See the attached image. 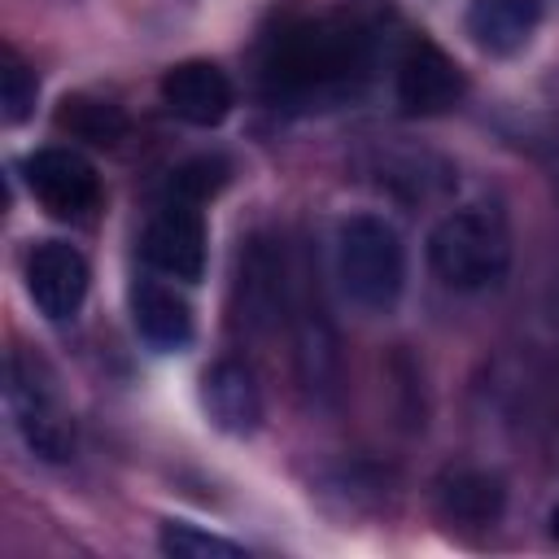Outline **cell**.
I'll list each match as a JSON object with an SVG mask.
<instances>
[{
    "label": "cell",
    "instance_id": "cell-1",
    "mask_svg": "<svg viewBox=\"0 0 559 559\" xmlns=\"http://www.w3.org/2000/svg\"><path fill=\"white\" fill-rule=\"evenodd\" d=\"M371 66V44L367 31L349 17H301L284 26L266 57H262V83L275 100L288 105H323L345 92L367 74Z\"/></svg>",
    "mask_w": 559,
    "mask_h": 559
},
{
    "label": "cell",
    "instance_id": "cell-2",
    "mask_svg": "<svg viewBox=\"0 0 559 559\" xmlns=\"http://www.w3.org/2000/svg\"><path fill=\"white\" fill-rule=\"evenodd\" d=\"M336 280L358 310H393L406 288V245L397 227L380 214H349L336 227Z\"/></svg>",
    "mask_w": 559,
    "mask_h": 559
},
{
    "label": "cell",
    "instance_id": "cell-3",
    "mask_svg": "<svg viewBox=\"0 0 559 559\" xmlns=\"http://www.w3.org/2000/svg\"><path fill=\"white\" fill-rule=\"evenodd\" d=\"M507 258H511L507 227L498 214L480 205L445 214L428 236V262L437 280L454 293H476V288L498 284L507 271Z\"/></svg>",
    "mask_w": 559,
    "mask_h": 559
},
{
    "label": "cell",
    "instance_id": "cell-4",
    "mask_svg": "<svg viewBox=\"0 0 559 559\" xmlns=\"http://www.w3.org/2000/svg\"><path fill=\"white\" fill-rule=\"evenodd\" d=\"M31 197L52 214V218H83L100 201V179L96 166L74 153V148H39L22 162Z\"/></svg>",
    "mask_w": 559,
    "mask_h": 559
},
{
    "label": "cell",
    "instance_id": "cell-5",
    "mask_svg": "<svg viewBox=\"0 0 559 559\" xmlns=\"http://www.w3.org/2000/svg\"><path fill=\"white\" fill-rule=\"evenodd\" d=\"M144 262L170 280H201L205 271V218L197 201H166L144 227Z\"/></svg>",
    "mask_w": 559,
    "mask_h": 559
},
{
    "label": "cell",
    "instance_id": "cell-6",
    "mask_svg": "<svg viewBox=\"0 0 559 559\" xmlns=\"http://www.w3.org/2000/svg\"><path fill=\"white\" fill-rule=\"evenodd\" d=\"M459 100H463V70L432 39H411L397 61V105L411 118H432L454 109Z\"/></svg>",
    "mask_w": 559,
    "mask_h": 559
},
{
    "label": "cell",
    "instance_id": "cell-7",
    "mask_svg": "<svg viewBox=\"0 0 559 559\" xmlns=\"http://www.w3.org/2000/svg\"><path fill=\"white\" fill-rule=\"evenodd\" d=\"M26 293L44 319H70L79 314L87 297V262L66 240H44L26 258Z\"/></svg>",
    "mask_w": 559,
    "mask_h": 559
},
{
    "label": "cell",
    "instance_id": "cell-8",
    "mask_svg": "<svg viewBox=\"0 0 559 559\" xmlns=\"http://www.w3.org/2000/svg\"><path fill=\"white\" fill-rule=\"evenodd\" d=\"M9 406H13V419L26 437V445L39 459H70L74 428H70L66 411L52 402V393L35 380V371H26L22 358L9 362Z\"/></svg>",
    "mask_w": 559,
    "mask_h": 559
},
{
    "label": "cell",
    "instance_id": "cell-9",
    "mask_svg": "<svg viewBox=\"0 0 559 559\" xmlns=\"http://www.w3.org/2000/svg\"><path fill=\"white\" fill-rule=\"evenodd\" d=\"M162 100L175 118L192 127H218L231 114L236 92L214 61H179L162 74Z\"/></svg>",
    "mask_w": 559,
    "mask_h": 559
},
{
    "label": "cell",
    "instance_id": "cell-10",
    "mask_svg": "<svg viewBox=\"0 0 559 559\" xmlns=\"http://www.w3.org/2000/svg\"><path fill=\"white\" fill-rule=\"evenodd\" d=\"M201 402H205V415L223 428V432H253L258 419H262V397H258V384L249 376V367H240L236 358H223L205 371L201 380Z\"/></svg>",
    "mask_w": 559,
    "mask_h": 559
},
{
    "label": "cell",
    "instance_id": "cell-11",
    "mask_svg": "<svg viewBox=\"0 0 559 559\" xmlns=\"http://www.w3.org/2000/svg\"><path fill=\"white\" fill-rule=\"evenodd\" d=\"M542 22V0H467V35L493 57L520 52Z\"/></svg>",
    "mask_w": 559,
    "mask_h": 559
},
{
    "label": "cell",
    "instance_id": "cell-12",
    "mask_svg": "<svg viewBox=\"0 0 559 559\" xmlns=\"http://www.w3.org/2000/svg\"><path fill=\"white\" fill-rule=\"evenodd\" d=\"M131 319H135V332L162 354H175L192 341V306L166 284H153V280L135 284L131 288Z\"/></svg>",
    "mask_w": 559,
    "mask_h": 559
},
{
    "label": "cell",
    "instance_id": "cell-13",
    "mask_svg": "<svg viewBox=\"0 0 559 559\" xmlns=\"http://www.w3.org/2000/svg\"><path fill=\"white\" fill-rule=\"evenodd\" d=\"M441 511L463 524H489L502 511V485L489 472H450L441 480Z\"/></svg>",
    "mask_w": 559,
    "mask_h": 559
},
{
    "label": "cell",
    "instance_id": "cell-14",
    "mask_svg": "<svg viewBox=\"0 0 559 559\" xmlns=\"http://www.w3.org/2000/svg\"><path fill=\"white\" fill-rule=\"evenodd\" d=\"M57 127L87 144H118L127 135V114L96 96H66L57 109Z\"/></svg>",
    "mask_w": 559,
    "mask_h": 559
},
{
    "label": "cell",
    "instance_id": "cell-15",
    "mask_svg": "<svg viewBox=\"0 0 559 559\" xmlns=\"http://www.w3.org/2000/svg\"><path fill=\"white\" fill-rule=\"evenodd\" d=\"M162 550L175 555V559H240L245 546L227 542V537H214L197 524H183V520H170L162 524Z\"/></svg>",
    "mask_w": 559,
    "mask_h": 559
},
{
    "label": "cell",
    "instance_id": "cell-16",
    "mask_svg": "<svg viewBox=\"0 0 559 559\" xmlns=\"http://www.w3.org/2000/svg\"><path fill=\"white\" fill-rule=\"evenodd\" d=\"M35 74L17 61V57H4V70H0V105H4V122H26L31 109H35Z\"/></svg>",
    "mask_w": 559,
    "mask_h": 559
},
{
    "label": "cell",
    "instance_id": "cell-17",
    "mask_svg": "<svg viewBox=\"0 0 559 559\" xmlns=\"http://www.w3.org/2000/svg\"><path fill=\"white\" fill-rule=\"evenodd\" d=\"M223 179H227V166H223L218 157H197V162H188V166L175 170L170 192L183 197V201H197V205H201L214 188H223Z\"/></svg>",
    "mask_w": 559,
    "mask_h": 559
},
{
    "label": "cell",
    "instance_id": "cell-18",
    "mask_svg": "<svg viewBox=\"0 0 559 559\" xmlns=\"http://www.w3.org/2000/svg\"><path fill=\"white\" fill-rule=\"evenodd\" d=\"M550 528H555V537H559V507H555V515H550Z\"/></svg>",
    "mask_w": 559,
    "mask_h": 559
}]
</instances>
